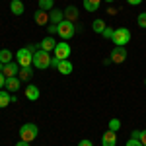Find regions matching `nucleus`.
Returning <instances> with one entry per match:
<instances>
[{"label":"nucleus","mask_w":146,"mask_h":146,"mask_svg":"<svg viewBox=\"0 0 146 146\" xmlns=\"http://www.w3.org/2000/svg\"><path fill=\"white\" fill-rule=\"evenodd\" d=\"M37 51V47H23L16 53V62L20 66H31L33 64V53Z\"/></svg>","instance_id":"f257e3e1"},{"label":"nucleus","mask_w":146,"mask_h":146,"mask_svg":"<svg viewBox=\"0 0 146 146\" xmlns=\"http://www.w3.org/2000/svg\"><path fill=\"white\" fill-rule=\"evenodd\" d=\"M51 58H53V56L49 55L47 51H43V49H37V51L33 53V66L39 68V70L49 68V66H51Z\"/></svg>","instance_id":"f03ea898"},{"label":"nucleus","mask_w":146,"mask_h":146,"mask_svg":"<svg viewBox=\"0 0 146 146\" xmlns=\"http://www.w3.org/2000/svg\"><path fill=\"white\" fill-rule=\"evenodd\" d=\"M37 135H39V129H37V125H33V123H25V125L20 127V138L25 140V142L35 140Z\"/></svg>","instance_id":"7ed1b4c3"},{"label":"nucleus","mask_w":146,"mask_h":146,"mask_svg":"<svg viewBox=\"0 0 146 146\" xmlns=\"http://www.w3.org/2000/svg\"><path fill=\"white\" fill-rule=\"evenodd\" d=\"M113 43H115V47H125L127 43H131V29L129 27H117L113 33Z\"/></svg>","instance_id":"20e7f679"},{"label":"nucleus","mask_w":146,"mask_h":146,"mask_svg":"<svg viewBox=\"0 0 146 146\" xmlns=\"http://www.w3.org/2000/svg\"><path fill=\"white\" fill-rule=\"evenodd\" d=\"M56 27H58L56 33L62 37V41H66V39H70V37H74V33H76V23L68 22V20H62Z\"/></svg>","instance_id":"39448f33"},{"label":"nucleus","mask_w":146,"mask_h":146,"mask_svg":"<svg viewBox=\"0 0 146 146\" xmlns=\"http://www.w3.org/2000/svg\"><path fill=\"white\" fill-rule=\"evenodd\" d=\"M53 53H55L56 58H60V60H68V56H70V53H72V49H70L68 43L60 41V43H56V47H55Z\"/></svg>","instance_id":"423d86ee"},{"label":"nucleus","mask_w":146,"mask_h":146,"mask_svg":"<svg viewBox=\"0 0 146 146\" xmlns=\"http://www.w3.org/2000/svg\"><path fill=\"white\" fill-rule=\"evenodd\" d=\"M111 62H115V64H121V62H125L127 60V49L125 47H115L111 51Z\"/></svg>","instance_id":"0eeeda50"},{"label":"nucleus","mask_w":146,"mask_h":146,"mask_svg":"<svg viewBox=\"0 0 146 146\" xmlns=\"http://www.w3.org/2000/svg\"><path fill=\"white\" fill-rule=\"evenodd\" d=\"M20 64L16 62V60H12V62H8V64H4V70H2V74L6 76V78H12V76H18L20 74Z\"/></svg>","instance_id":"6e6552de"},{"label":"nucleus","mask_w":146,"mask_h":146,"mask_svg":"<svg viewBox=\"0 0 146 146\" xmlns=\"http://www.w3.org/2000/svg\"><path fill=\"white\" fill-rule=\"evenodd\" d=\"M101 146H117V133L107 131L101 136Z\"/></svg>","instance_id":"1a4fd4ad"},{"label":"nucleus","mask_w":146,"mask_h":146,"mask_svg":"<svg viewBox=\"0 0 146 146\" xmlns=\"http://www.w3.org/2000/svg\"><path fill=\"white\" fill-rule=\"evenodd\" d=\"M55 47H56V41L53 39V35H47L45 39H41V43H39V49H43L47 53L55 51Z\"/></svg>","instance_id":"9d476101"},{"label":"nucleus","mask_w":146,"mask_h":146,"mask_svg":"<svg viewBox=\"0 0 146 146\" xmlns=\"http://www.w3.org/2000/svg\"><path fill=\"white\" fill-rule=\"evenodd\" d=\"M8 92H18L20 88H22V80L18 78V76H12V78H6V86H4Z\"/></svg>","instance_id":"9b49d317"},{"label":"nucleus","mask_w":146,"mask_h":146,"mask_svg":"<svg viewBox=\"0 0 146 146\" xmlns=\"http://www.w3.org/2000/svg\"><path fill=\"white\" fill-rule=\"evenodd\" d=\"M62 20H64V12H62V10L53 8V10L49 12V23H55V25H58Z\"/></svg>","instance_id":"f8f14e48"},{"label":"nucleus","mask_w":146,"mask_h":146,"mask_svg":"<svg viewBox=\"0 0 146 146\" xmlns=\"http://www.w3.org/2000/svg\"><path fill=\"white\" fill-rule=\"evenodd\" d=\"M62 12H64V20L76 23V20H78V16H80V12H78L76 6H66V10H62Z\"/></svg>","instance_id":"ddd939ff"},{"label":"nucleus","mask_w":146,"mask_h":146,"mask_svg":"<svg viewBox=\"0 0 146 146\" xmlns=\"http://www.w3.org/2000/svg\"><path fill=\"white\" fill-rule=\"evenodd\" d=\"M33 20H35V23H37V25H47V23H49V12L37 10L33 14Z\"/></svg>","instance_id":"4468645a"},{"label":"nucleus","mask_w":146,"mask_h":146,"mask_svg":"<svg viewBox=\"0 0 146 146\" xmlns=\"http://www.w3.org/2000/svg\"><path fill=\"white\" fill-rule=\"evenodd\" d=\"M39 96H41V92H39L37 86L31 84V86H27V88H25V98H27L29 101H37V100H39Z\"/></svg>","instance_id":"2eb2a0df"},{"label":"nucleus","mask_w":146,"mask_h":146,"mask_svg":"<svg viewBox=\"0 0 146 146\" xmlns=\"http://www.w3.org/2000/svg\"><path fill=\"white\" fill-rule=\"evenodd\" d=\"M56 70H58V74H72V70H74V66H72V62L70 60H60L58 62V66H56Z\"/></svg>","instance_id":"dca6fc26"},{"label":"nucleus","mask_w":146,"mask_h":146,"mask_svg":"<svg viewBox=\"0 0 146 146\" xmlns=\"http://www.w3.org/2000/svg\"><path fill=\"white\" fill-rule=\"evenodd\" d=\"M23 10H25V6H23L22 0H12L10 2V12L14 14V16H22Z\"/></svg>","instance_id":"f3484780"},{"label":"nucleus","mask_w":146,"mask_h":146,"mask_svg":"<svg viewBox=\"0 0 146 146\" xmlns=\"http://www.w3.org/2000/svg\"><path fill=\"white\" fill-rule=\"evenodd\" d=\"M33 76V68L31 66H22L20 68V74H18V78L22 80V82H27V80H31Z\"/></svg>","instance_id":"a211bd4d"},{"label":"nucleus","mask_w":146,"mask_h":146,"mask_svg":"<svg viewBox=\"0 0 146 146\" xmlns=\"http://www.w3.org/2000/svg\"><path fill=\"white\" fill-rule=\"evenodd\" d=\"M12 103V96L8 90H0V109H4V107H8Z\"/></svg>","instance_id":"6ab92c4d"},{"label":"nucleus","mask_w":146,"mask_h":146,"mask_svg":"<svg viewBox=\"0 0 146 146\" xmlns=\"http://www.w3.org/2000/svg\"><path fill=\"white\" fill-rule=\"evenodd\" d=\"M101 0H84V10L86 12H96L100 10Z\"/></svg>","instance_id":"aec40b11"},{"label":"nucleus","mask_w":146,"mask_h":146,"mask_svg":"<svg viewBox=\"0 0 146 146\" xmlns=\"http://www.w3.org/2000/svg\"><path fill=\"white\" fill-rule=\"evenodd\" d=\"M12 58H14V55H12L10 49H0V62H2V64L12 62Z\"/></svg>","instance_id":"412c9836"},{"label":"nucleus","mask_w":146,"mask_h":146,"mask_svg":"<svg viewBox=\"0 0 146 146\" xmlns=\"http://www.w3.org/2000/svg\"><path fill=\"white\" fill-rule=\"evenodd\" d=\"M37 6H39V10L51 12L53 8H55V0H39V2H37Z\"/></svg>","instance_id":"4be33fe9"},{"label":"nucleus","mask_w":146,"mask_h":146,"mask_svg":"<svg viewBox=\"0 0 146 146\" xmlns=\"http://www.w3.org/2000/svg\"><path fill=\"white\" fill-rule=\"evenodd\" d=\"M107 25H105V22L103 20H94V23H92V29L96 31V33H103V29H105Z\"/></svg>","instance_id":"5701e85b"},{"label":"nucleus","mask_w":146,"mask_h":146,"mask_svg":"<svg viewBox=\"0 0 146 146\" xmlns=\"http://www.w3.org/2000/svg\"><path fill=\"white\" fill-rule=\"evenodd\" d=\"M119 129H121V121H119V119H111V121H109V131L117 133Z\"/></svg>","instance_id":"b1692460"},{"label":"nucleus","mask_w":146,"mask_h":146,"mask_svg":"<svg viewBox=\"0 0 146 146\" xmlns=\"http://www.w3.org/2000/svg\"><path fill=\"white\" fill-rule=\"evenodd\" d=\"M136 23H138V27H146V12H140V14H138Z\"/></svg>","instance_id":"393cba45"},{"label":"nucleus","mask_w":146,"mask_h":146,"mask_svg":"<svg viewBox=\"0 0 146 146\" xmlns=\"http://www.w3.org/2000/svg\"><path fill=\"white\" fill-rule=\"evenodd\" d=\"M113 33H115V29H113V27H105L101 35H103L105 39H113Z\"/></svg>","instance_id":"a878e982"},{"label":"nucleus","mask_w":146,"mask_h":146,"mask_svg":"<svg viewBox=\"0 0 146 146\" xmlns=\"http://www.w3.org/2000/svg\"><path fill=\"white\" fill-rule=\"evenodd\" d=\"M125 146H142V142H140L138 138H129V140H127V144H125Z\"/></svg>","instance_id":"bb28decb"},{"label":"nucleus","mask_w":146,"mask_h":146,"mask_svg":"<svg viewBox=\"0 0 146 146\" xmlns=\"http://www.w3.org/2000/svg\"><path fill=\"white\" fill-rule=\"evenodd\" d=\"M47 31H49V35H53V33H56V31H58V27H56L55 23H49V27H47Z\"/></svg>","instance_id":"cd10ccee"},{"label":"nucleus","mask_w":146,"mask_h":146,"mask_svg":"<svg viewBox=\"0 0 146 146\" xmlns=\"http://www.w3.org/2000/svg\"><path fill=\"white\" fill-rule=\"evenodd\" d=\"M78 146H94V142L92 140H88V138H84V140H80Z\"/></svg>","instance_id":"c85d7f7f"},{"label":"nucleus","mask_w":146,"mask_h":146,"mask_svg":"<svg viewBox=\"0 0 146 146\" xmlns=\"http://www.w3.org/2000/svg\"><path fill=\"white\" fill-rule=\"evenodd\" d=\"M4 86H6V76L0 72V90H4Z\"/></svg>","instance_id":"c756f323"},{"label":"nucleus","mask_w":146,"mask_h":146,"mask_svg":"<svg viewBox=\"0 0 146 146\" xmlns=\"http://www.w3.org/2000/svg\"><path fill=\"white\" fill-rule=\"evenodd\" d=\"M138 140L142 142V146H146V131H140V138Z\"/></svg>","instance_id":"7c9ffc66"},{"label":"nucleus","mask_w":146,"mask_h":146,"mask_svg":"<svg viewBox=\"0 0 146 146\" xmlns=\"http://www.w3.org/2000/svg\"><path fill=\"white\" fill-rule=\"evenodd\" d=\"M58 62H60V58H56V56H53V58H51V64H53V66H58Z\"/></svg>","instance_id":"2f4dec72"},{"label":"nucleus","mask_w":146,"mask_h":146,"mask_svg":"<svg viewBox=\"0 0 146 146\" xmlns=\"http://www.w3.org/2000/svg\"><path fill=\"white\" fill-rule=\"evenodd\" d=\"M131 138H140V131H133L131 133Z\"/></svg>","instance_id":"473e14b6"},{"label":"nucleus","mask_w":146,"mask_h":146,"mask_svg":"<svg viewBox=\"0 0 146 146\" xmlns=\"http://www.w3.org/2000/svg\"><path fill=\"white\" fill-rule=\"evenodd\" d=\"M16 146H29V142H25V140H22V138H20V140L16 142Z\"/></svg>","instance_id":"72a5a7b5"},{"label":"nucleus","mask_w":146,"mask_h":146,"mask_svg":"<svg viewBox=\"0 0 146 146\" xmlns=\"http://www.w3.org/2000/svg\"><path fill=\"white\" fill-rule=\"evenodd\" d=\"M127 2H129V4H131V6H138V4H140V2H142V0H127Z\"/></svg>","instance_id":"f704fd0d"},{"label":"nucleus","mask_w":146,"mask_h":146,"mask_svg":"<svg viewBox=\"0 0 146 146\" xmlns=\"http://www.w3.org/2000/svg\"><path fill=\"white\" fill-rule=\"evenodd\" d=\"M107 14H109V16H115L117 10H115V8H107Z\"/></svg>","instance_id":"c9c22d12"},{"label":"nucleus","mask_w":146,"mask_h":146,"mask_svg":"<svg viewBox=\"0 0 146 146\" xmlns=\"http://www.w3.org/2000/svg\"><path fill=\"white\" fill-rule=\"evenodd\" d=\"M2 70H4V64H2V62H0V72H2Z\"/></svg>","instance_id":"e433bc0d"},{"label":"nucleus","mask_w":146,"mask_h":146,"mask_svg":"<svg viewBox=\"0 0 146 146\" xmlns=\"http://www.w3.org/2000/svg\"><path fill=\"white\" fill-rule=\"evenodd\" d=\"M105 2H109V4H111V2H115V0H105Z\"/></svg>","instance_id":"4c0bfd02"},{"label":"nucleus","mask_w":146,"mask_h":146,"mask_svg":"<svg viewBox=\"0 0 146 146\" xmlns=\"http://www.w3.org/2000/svg\"><path fill=\"white\" fill-rule=\"evenodd\" d=\"M144 84H146V80H144Z\"/></svg>","instance_id":"58836bf2"}]
</instances>
